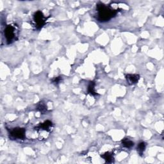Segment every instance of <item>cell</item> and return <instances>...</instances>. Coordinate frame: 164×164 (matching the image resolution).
<instances>
[{
	"mask_svg": "<svg viewBox=\"0 0 164 164\" xmlns=\"http://www.w3.org/2000/svg\"><path fill=\"white\" fill-rule=\"evenodd\" d=\"M62 80V76H58V77L54 78L51 80V83L53 84H54L55 85H57L60 83H61Z\"/></svg>",
	"mask_w": 164,
	"mask_h": 164,
	"instance_id": "cell-12",
	"label": "cell"
},
{
	"mask_svg": "<svg viewBox=\"0 0 164 164\" xmlns=\"http://www.w3.org/2000/svg\"><path fill=\"white\" fill-rule=\"evenodd\" d=\"M97 20L100 22H106L115 17L117 13V10H114L105 4L100 3L97 5Z\"/></svg>",
	"mask_w": 164,
	"mask_h": 164,
	"instance_id": "cell-1",
	"label": "cell"
},
{
	"mask_svg": "<svg viewBox=\"0 0 164 164\" xmlns=\"http://www.w3.org/2000/svg\"><path fill=\"white\" fill-rule=\"evenodd\" d=\"M88 93L92 96H97L98 94L95 90V82L90 81L88 87Z\"/></svg>",
	"mask_w": 164,
	"mask_h": 164,
	"instance_id": "cell-8",
	"label": "cell"
},
{
	"mask_svg": "<svg viewBox=\"0 0 164 164\" xmlns=\"http://www.w3.org/2000/svg\"><path fill=\"white\" fill-rule=\"evenodd\" d=\"M4 34L7 44L12 43L17 39V29L14 25L7 26L4 31Z\"/></svg>",
	"mask_w": 164,
	"mask_h": 164,
	"instance_id": "cell-2",
	"label": "cell"
},
{
	"mask_svg": "<svg viewBox=\"0 0 164 164\" xmlns=\"http://www.w3.org/2000/svg\"><path fill=\"white\" fill-rule=\"evenodd\" d=\"M101 156L105 160L107 163H113L114 162V157L112 153L107 152L101 155Z\"/></svg>",
	"mask_w": 164,
	"mask_h": 164,
	"instance_id": "cell-7",
	"label": "cell"
},
{
	"mask_svg": "<svg viewBox=\"0 0 164 164\" xmlns=\"http://www.w3.org/2000/svg\"><path fill=\"white\" fill-rule=\"evenodd\" d=\"M37 110L41 112L42 113H45L47 112V106L46 104L43 102H40L37 105Z\"/></svg>",
	"mask_w": 164,
	"mask_h": 164,
	"instance_id": "cell-11",
	"label": "cell"
},
{
	"mask_svg": "<svg viewBox=\"0 0 164 164\" xmlns=\"http://www.w3.org/2000/svg\"><path fill=\"white\" fill-rule=\"evenodd\" d=\"M26 130L23 128H15L10 131L11 138L15 139H24L25 138Z\"/></svg>",
	"mask_w": 164,
	"mask_h": 164,
	"instance_id": "cell-4",
	"label": "cell"
},
{
	"mask_svg": "<svg viewBox=\"0 0 164 164\" xmlns=\"http://www.w3.org/2000/svg\"><path fill=\"white\" fill-rule=\"evenodd\" d=\"M53 128V123L50 121H46L43 123H41L35 128V130H44L46 131V132H49L50 131L51 129Z\"/></svg>",
	"mask_w": 164,
	"mask_h": 164,
	"instance_id": "cell-5",
	"label": "cell"
},
{
	"mask_svg": "<svg viewBox=\"0 0 164 164\" xmlns=\"http://www.w3.org/2000/svg\"><path fill=\"white\" fill-rule=\"evenodd\" d=\"M121 143L123 146L124 147H126V148H131V147H132L134 146L133 142L127 138H124V139H123Z\"/></svg>",
	"mask_w": 164,
	"mask_h": 164,
	"instance_id": "cell-9",
	"label": "cell"
},
{
	"mask_svg": "<svg viewBox=\"0 0 164 164\" xmlns=\"http://www.w3.org/2000/svg\"><path fill=\"white\" fill-rule=\"evenodd\" d=\"M146 144L145 143H144V142H141V143H140L138 144L137 152L140 156H142L144 154V152L146 150Z\"/></svg>",
	"mask_w": 164,
	"mask_h": 164,
	"instance_id": "cell-10",
	"label": "cell"
},
{
	"mask_svg": "<svg viewBox=\"0 0 164 164\" xmlns=\"http://www.w3.org/2000/svg\"><path fill=\"white\" fill-rule=\"evenodd\" d=\"M33 19L34 21L35 28L37 30H41L44 26L47 21V18L45 17L44 15L43 14L41 11L39 10L34 14Z\"/></svg>",
	"mask_w": 164,
	"mask_h": 164,
	"instance_id": "cell-3",
	"label": "cell"
},
{
	"mask_svg": "<svg viewBox=\"0 0 164 164\" xmlns=\"http://www.w3.org/2000/svg\"><path fill=\"white\" fill-rule=\"evenodd\" d=\"M126 79L128 84L129 85H135L139 81L140 79V76L138 74H128L126 75Z\"/></svg>",
	"mask_w": 164,
	"mask_h": 164,
	"instance_id": "cell-6",
	"label": "cell"
}]
</instances>
